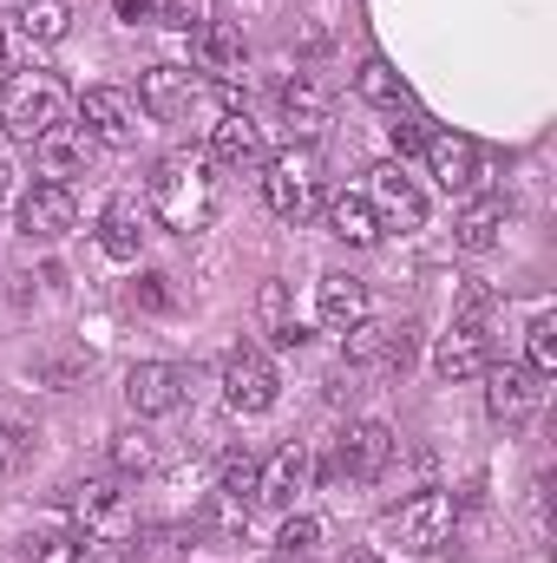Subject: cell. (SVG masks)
I'll return each mask as SVG.
<instances>
[{"mask_svg":"<svg viewBox=\"0 0 557 563\" xmlns=\"http://www.w3.org/2000/svg\"><path fill=\"white\" fill-rule=\"evenodd\" d=\"M151 217L164 230H177V236L210 230V217H217V177H210V164L190 157V151H171L151 170Z\"/></svg>","mask_w":557,"mask_h":563,"instance_id":"6da1fadb","label":"cell"},{"mask_svg":"<svg viewBox=\"0 0 557 563\" xmlns=\"http://www.w3.org/2000/svg\"><path fill=\"white\" fill-rule=\"evenodd\" d=\"M66 112H73V99H66V86L53 73H40V66L7 73V86H0V125H7V139H20V144L46 139L53 125H66Z\"/></svg>","mask_w":557,"mask_h":563,"instance_id":"7a4b0ae2","label":"cell"},{"mask_svg":"<svg viewBox=\"0 0 557 563\" xmlns=\"http://www.w3.org/2000/svg\"><path fill=\"white\" fill-rule=\"evenodd\" d=\"M66 511H73V525H79V538H86L92 551L132 544V505H125V492H119L112 478H79V485L66 492Z\"/></svg>","mask_w":557,"mask_h":563,"instance_id":"3957f363","label":"cell"},{"mask_svg":"<svg viewBox=\"0 0 557 563\" xmlns=\"http://www.w3.org/2000/svg\"><path fill=\"white\" fill-rule=\"evenodd\" d=\"M263 203L276 210L282 223H308V217H315V203H321V157H315L308 144H288L282 157H270Z\"/></svg>","mask_w":557,"mask_h":563,"instance_id":"277c9868","label":"cell"},{"mask_svg":"<svg viewBox=\"0 0 557 563\" xmlns=\"http://www.w3.org/2000/svg\"><path fill=\"white\" fill-rule=\"evenodd\" d=\"M452 518H459V511H452L446 492H414L407 505H394V511L381 518V538L401 544L407 558H433V551L452 538Z\"/></svg>","mask_w":557,"mask_h":563,"instance_id":"5b68a950","label":"cell"},{"mask_svg":"<svg viewBox=\"0 0 557 563\" xmlns=\"http://www.w3.org/2000/svg\"><path fill=\"white\" fill-rule=\"evenodd\" d=\"M282 394V374L270 367V354H256V347H237L230 361H223V407L230 413H243V420H256V413H270Z\"/></svg>","mask_w":557,"mask_h":563,"instance_id":"8992f818","label":"cell"},{"mask_svg":"<svg viewBox=\"0 0 557 563\" xmlns=\"http://www.w3.org/2000/svg\"><path fill=\"white\" fill-rule=\"evenodd\" d=\"M341 361H348V374H401L407 361H414V328H374V314L361 321V328H348L341 334Z\"/></svg>","mask_w":557,"mask_h":563,"instance_id":"52a82bcc","label":"cell"},{"mask_svg":"<svg viewBox=\"0 0 557 563\" xmlns=\"http://www.w3.org/2000/svg\"><path fill=\"white\" fill-rule=\"evenodd\" d=\"M79 125H86L92 144L125 151V144H139V106H132L125 92H112V86H92V92L79 99Z\"/></svg>","mask_w":557,"mask_h":563,"instance_id":"ba28073f","label":"cell"},{"mask_svg":"<svg viewBox=\"0 0 557 563\" xmlns=\"http://www.w3.org/2000/svg\"><path fill=\"white\" fill-rule=\"evenodd\" d=\"M368 203H374L381 230H401V236H414L419 223H426V197L414 190V177H407L401 164H381V170H374V184H368Z\"/></svg>","mask_w":557,"mask_h":563,"instance_id":"9c48e42d","label":"cell"},{"mask_svg":"<svg viewBox=\"0 0 557 563\" xmlns=\"http://www.w3.org/2000/svg\"><path fill=\"white\" fill-rule=\"evenodd\" d=\"M485 407H492V420H505V426H518V420H532L538 413V400H545V380L525 367V361H499V367H485Z\"/></svg>","mask_w":557,"mask_h":563,"instance_id":"30bf717a","label":"cell"},{"mask_svg":"<svg viewBox=\"0 0 557 563\" xmlns=\"http://www.w3.org/2000/svg\"><path fill=\"white\" fill-rule=\"evenodd\" d=\"M335 465L348 472V478H361V485H374L387 465H394V426L381 420H354L341 432V445H335Z\"/></svg>","mask_w":557,"mask_h":563,"instance_id":"8fae6325","label":"cell"},{"mask_svg":"<svg viewBox=\"0 0 557 563\" xmlns=\"http://www.w3.org/2000/svg\"><path fill=\"white\" fill-rule=\"evenodd\" d=\"M426 170L446 197H472L479 190V144L459 132H426Z\"/></svg>","mask_w":557,"mask_h":563,"instance_id":"7c38bea8","label":"cell"},{"mask_svg":"<svg viewBox=\"0 0 557 563\" xmlns=\"http://www.w3.org/2000/svg\"><path fill=\"white\" fill-rule=\"evenodd\" d=\"M73 223H79L73 184H33V190L20 197V236H33V243H53V236H66Z\"/></svg>","mask_w":557,"mask_h":563,"instance_id":"4fadbf2b","label":"cell"},{"mask_svg":"<svg viewBox=\"0 0 557 563\" xmlns=\"http://www.w3.org/2000/svg\"><path fill=\"white\" fill-rule=\"evenodd\" d=\"M125 400H132L139 420H164V413L184 407V374H177L171 361H139V367L125 374Z\"/></svg>","mask_w":557,"mask_h":563,"instance_id":"5bb4252c","label":"cell"},{"mask_svg":"<svg viewBox=\"0 0 557 563\" xmlns=\"http://www.w3.org/2000/svg\"><path fill=\"white\" fill-rule=\"evenodd\" d=\"M92 151H99V144L86 139V125H73V119H66V125H53L46 139H33V164H40V177H46V184H73V177L92 164Z\"/></svg>","mask_w":557,"mask_h":563,"instance_id":"9a60e30c","label":"cell"},{"mask_svg":"<svg viewBox=\"0 0 557 563\" xmlns=\"http://www.w3.org/2000/svg\"><path fill=\"white\" fill-rule=\"evenodd\" d=\"M197 92H204V79L190 73V66H151L139 79V106L151 112V119H184L190 106H197Z\"/></svg>","mask_w":557,"mask_h":563,"instance_id":"2e32d148","label":"cell"},{"mask_svg":"<svg viewBox=\"0 0 557 563\" xmlns=\"http://www.w3.org/2000/svg\"><path fill=\"white\" fill-rule=\"evenodd\" d=\"M433 367H439L446 380H479V374L492 367V328H485V321H452V334L439 341Z\"/></svg>","mask_w":557,"mask_h":563,"instance_id":"e0dca14e","label":"cell"},{"mask_svg":"<svg viewBox=\"0 0 557 563\" xmlns=\"http://www.w3.org/2000/svg\"><path fill=\"white\" fill-rule=\"evenodd\" d=\"M315 314H321L328 334H348V328H361V321L374 314V295H368V282H354V276H321Z\"/></svg>","mask_w":557,"mask_h":563,"instance_id":"ac0fdd59","label":"cell"},{"mask_svg":"<svg viewBox=\"0 0 557 563\" xmlns=\"http://www.w3.org/2000/svg\"><path fill=\"white\" fill-rule=\"evenodd\" d=\"M328 112H335V99H328L321 79L295 73V79L282 86V125H288V139H315V132L328 125Z\"/></svg>","mask_w":557,"mask_h":563,"instance_id":"d6986e66","label":"cell"},{"mask_svg":"<svg viewBox=\"0 0 557 563\" xmlns=\"http://www.w3.org/2000/svg\"><path fill=\"white\" fill-rule=\"evenodd\" d=\"M99 250L112 256V263H139L144 250V210L132 197H112L106 210H99Z\"/></svg>","mask_w":557,"mask_h":563,"instance_id":"ffe728a7","label":"cell"},{"mask_svg":"<svg viewBox=\"0 0 557 563\" xmlns=\"http://www.w3.org/2000/svg\"><path fill=\"white\" fill-rule=\"evenodd\" d=\"M210 157L230 164V170L256 164V157H263V125H256L250 112H223V119L210 125Z\"/></svg>","mask_w":557,"mask_h":563,"instance_id":"44dd1931","label":"cell"},{"mask_svg":"<svg viewBox=\"0 0 557 563\" xmlns=\"http://www.w3.org/2000/svg\"><path fill=\"white\" fill-rule=\"evenodd\" d=\"M308 492V445H282L270 465H256V505H288Z\"/></svg>","mask_w":557,"mask_h":563,"instance_id":"7402d4cb","label":"cell"},{"mask_svg":"<svg viewBox=\"0 0 557 563\" xmlns=\"http://www.w3.org/2000/svg\"><path fill=\"white\" fill-rule=\"evenodd\" d=\"M328 230H335L341 243H354V250L381 243V217H374L368 190H335V197H328Z\"/></svg>","mask_w":557,"mask_h":563,"instance_id":"603a6c76","label":"cell"},{"mask_svg":"<svg viewBox=\"0 0 557 563\" xmlns=\"http://www.w3.org/2000/svg\"><path fill=\"white\" fill-rule=\"evenodd\" d=\"M499 230H505V197H472L459 210V223H452V236H459L466 256H485L499 243Z\"/></svg>","mask_w":557,"mask_h":563,"instance_id":"cb8c5ba5","label":"cell"},{"mask_svg":"<svg viewBox=\"0 0 557 563\" xmlns=\"http://www.w3.org/2000/svg\"><path fill=\"white\" fill-rule=\"evenodd\" d=\"M197 66H204L210 79H237V73H243V33L223 26V20L197 26Z\"/></svg>","mask_w":557,"mask_h":563,"instance_id":"d4e9b609","label":"cell"},{"mask_svg":"<svg viewBox=\"0 0 557 563\" xmlns=\"http://www.w3.org/2000/svg\"><path fill=\"white\" fill-rule=\"evenodd\" d=\"M256 314H263V334H270L276 347H302V341H308V334H302V321H295V308H288V282H263Z\"/></svg>","mask_w":557,"mask_h":563,"instance_id":"484cf974","label":"cell"},{"mask_svg":"<svg viewBox=\"0 0 557 563\" xmlns=\"http://www.w3.org/2000/svg\"><path fill=\"white\" fill-rule=\"evenodd\" d=\"M20 33L40 40V46H59V40L73 33V7H66V0H26V7H20Z\"/></svg>","mask_w":557,"mask_h":563,"instance_id":"4316f807","label":"cell"},{"mask_svg":"<svg viewBox=\"0 0 557 563\" xmlns=\"http://www.w3.org/2000/svg\"><path fill=\"white\" fill-rule=\"evenodd\" d=\"M26 558L33 563H86L92 544L79 531H40V538H26Z\"/></svg>","mask_w":557,"mask_h":563,"instance_id":"83f0119b","label":"cell"},{"mask_svg":"<svg viewBox=\"0 0 557 563\" xmlns=\"http://www.w3.org/2000/svg\"><path fill=\"white\" fill-rule=\"evenodd\" d=\"M525 367H532L538 380H551V374H557V314H551V308H538V314H532V354H525Z\"/></svg>","mask_w":557,"mask_h":563,"instance_id":"f1b7e54d","label":"cell"},{"mask_svg":"<svg viewBox=\"0 0 557 563\" xmlns=\"http://www.w3.org/2000/svg\"><path fill=\"white\" fill-rule=\"evenodd\" d=\"M112 465H119L125 478H139V472H151V465H157V445H151V432H139V426H125V432L112 439Z\"/></svg>","mask_w":557,"mask_h":563,"instance_id":"f546056e","label":"cell"},{"mask_svg":"<svg viewBox=\"0 0 557 563\" xmlns=\"http://www.w3.org/2000/svg\"><path fill=\"white\" fill-rule=\"evenodd\" d=\"M354 92H361L368 106H401V73H394L387 59H368L361 79H354Z\"/></svg>","mask_w":557,"mask_h":563,"instance_id":"4dcf8cb0","label":"cell"},{"mask_svg":"<svg viewBox=\"0 0 557 563\" xmlns=\"http://www.w3.org/2000/svg\"><path fill=\"white\" fill-rule=\"evenodd\" d=\"M315 544H321V518H288V525L276 531V551L288 563H308L315 558Z\"/></svg>","mask_w":557,"mask_h":563,"instance_id":"1f68e13d","label":"cell"},{"mask_svg":"<svg viewBox=\"0 0 557 563\" xmlns=\"http://www.w3.org/2000/svg\"><path fill=\"white\" fill-rule=\"evenodd\" d=\"M217 492L223 498H237V505H256V459H223V478H217Z\"/></svg>","mask_w":557,"mask_h":563,"instance_id":"d6a6232c","label":"cell"},{"mask_svg":"<svg viewBox=\"0 0 557 563\" xmlns=\"http://www.w3.org/2000/svg\"><path fill=\"white\" fill-rule=\"evenodd\" d=\"M33 445H40V432H26L20 420L0 426V472H20L26 459H33Z\"/></svg>","mask_w":557,"mask_h":563,"instance_id":"836d02e7","label":"cell"},{"mask_svg":"<svg viewBox=\"0 0 557 563\" xmlns=\"http://www.w3.org/2000/svg\"><path fill=\"white\" fill-rule=\"evenodd\" d=\"M79 374H86V354H46V361L33 367V380H40V387H73Z\"/></svg>","mask_w":557,"mask_h":563,"instance_id":"e575fe53","label":"cell"},{"mask_svg":"<svg viewBox=\"0 0 557 563\" xmlns=\"http://www.w3.org/2000/svg\"><path fill=\"white\" fill-rule=\"evenodd\" d=\"M151 26H171V33H197L204 26V0H157V20Z\"/></svg>","mask_w":557,"mask_h":563,"instance_id":"d590c367","label":"cell"},{"mask_svg":"<svg viewBox=\"0 0 557 563\" xmlns=\"http://www.w3.org/2000/svg\"><path fill=\"white\" fill-rule=\"evenodd\" d=\"M387 144H394L401 157H407V151H426V125H419V119H394V125H387Z\"/></svg>","mask_w":557,"mask_h":563,"instance_id":"8d00e7d4","label":"cell"},{"mask_svg":"<svg viewBox=\"0 0 557 563\" xmlns=\"http://www.w3.org/2000/svg\"><path fill=\"white\" fill-rule=\"evenodd\" d=\"M132 301H139V308H151V314H164V308H171V288H164V276H139Z\"/></svg>","mask_w":557,"mask_h":563,"instance_id":"74e56055","label":"cell"},{"mask_svg":"<svg viewBox=\"0 0 557 563\" xmlns=\"http://www.w3.org/2000/svg\"><path fill=\"white\" fill-rule=\"evenodd\" d=\"M119 20H132V26H151V20H157V0H119Z\"/></svg>","mask_w":557,"mask_h":563,"instance_id":"f35d334b","label":"cell"},{"mask_svg":"<svg viewBox=\"0 0 557 563\" xmlns=\"http://www.w3.org/2000/svg\"><path fill=\"white\" fill-rule=\"evenodd\" d=\"M7 197H20V177H13V164L0 157V203H7Z\"/></svg>","mask_w":557,"mask_h":563,"instance_id":"ab89813d","label":"cell"},{"mask_svg":"<svg viewBox=\"0 0 557 563\" xmlns=\"http://www.w3.org/2000/svg\"><path fill=\"white\" fill-rule=\"evenodd\" d=\"M341 563H381V558H374V551H348Z\"/></svg>","mask_w":557,"mask_h":563,"instance_id":"60d3db41","label":"cell"},{"mask_svg":"<svg viewBox=\"0 0 557 563\" xmlns=\"http://www.w3.org/2000/svg\"><path fill=\"white\" fill-rule=\"evenodd\" d=\"M0 66H7V40H0Z\"/></svg>","mask_w":557,"mask_h":563,"instance_id":"b9f144b4","label":"cell"},{"mask_svg":"<svg viewBox=\"0 0 557 563\" xmlns=\"http://www.w3.org/2000/svg\"><path fill=\"white\" fill-rule=\"evenodd\" d=\"M0 7H26V0H0Z\"/></svg>","mask_w":557,"mask_h":563,"instance_id":"7bdbcfd3","label":"cell"}]
</instances>
